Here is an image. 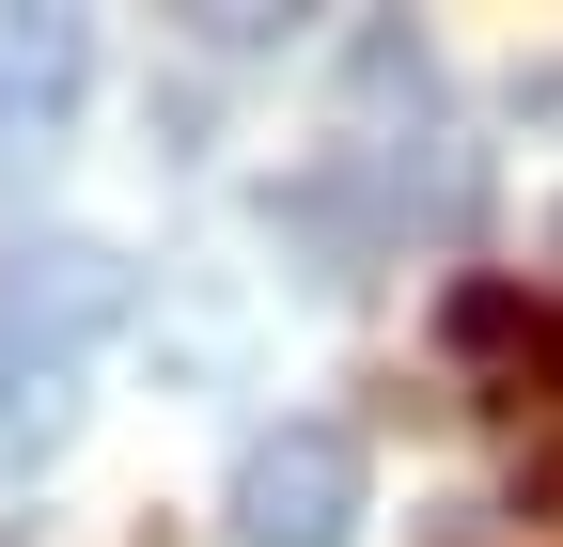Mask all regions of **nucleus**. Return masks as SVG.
<instances>
[{
    "label": "nucleus",
    "instance_id": "1",
    "mask_svg": "<svg viewBox=\"0 0 563 547\" xmlns=\"http://www.w3.org/2000/svg\"><path fill=\"white\" fill-rule=\"evenodd\" d=\"M361 516H376V454L344 423H266L235 454V485H220L235 547H361Z\"/></svg>",
    "mask_w": 563,
    "mask_h": 547
},
{
    "label": "nucleus",
    "instance_id": "2",
    "mask_svg": "<svg viewBox=\"0 0 563 547\" xmlns=\"http://www.w3.org/2000/svg\"><path fill=\"white\" fill-rule=\"evenodd\" d=\"M125 250H95V235H47V250H0V345L16 360H79L95 328H125Z\"/></svg>",
    "mask_w": 563,
    "mask_h": 547
},
{
    "label": "nucleus",
    "instance_id": "3",
    "mask_svg": "<svg viewBox=\"0 0 563 547\" xmlns=\"http://www.w3.org/2000/svg\"><path fill=\"white\" fill-rule=\"evenodd\" d=\"M95 94V16H0V157H47Z\"/></svg>",
    "mask_w": 563,
    "mask_h": 547
},
{
    "label": "nucleus",
    "instance_id": "4",
    "mask_svg": "<svg viewBox=\"0 0 563 547\" xmlns=\"http://www.w3.org/2000/svg\"><path fill=\"white\" fill-rule=\"evenodd\" d=\"M439 345H454V360H563V313H548V298H517V282H454Z\"/></svg>",
    "mask_w": 563,
    "mask_h": 547
},
{
    "label": "nucleus",
    "instance_id": "5",
    "mask_svg": "<svg viewBox=\"0 0 563 547\" xmlns=\"http://www.w3.org/2000/svg\"><path fill=\"white\" fill-rule=\"evenodd\" d=\"M63 438H79V360H16L0 345V469H32Z\"/></svg>",
    "mask_w": 563,
    "mask_h": 547
},
{
    "label": "nucleus",
    "instance_id": "6",
    "mask_svg": "<svg viewBox=\"0 0 563 547\" xmlns=\"http://www.w3.org/2000/svg\"><path fill=\"white\" fill-rule=\"evenodd\" d=\"M548 266H563V203H548Z\"/></svg>",
    "mask_w": 563,
    "mask_h": 547
},
{
    "label": "nucleus",
    "instance_id": "7",
    "mask_svg": "<svg viewBox=\"0 0 563 547\" xmlns=\"http://www.w3.org/2000/svg\"><path fill=\"white\" fill-rule=\"evenodd\" d=\"M548 94H563V79H548Z\"/></svg>",
    "mask_w": 563,
    "mask_h": 547
}]
</instances>
